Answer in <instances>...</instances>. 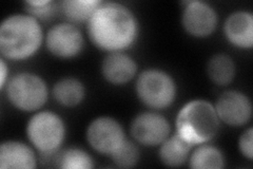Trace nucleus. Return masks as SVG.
Here are the masks:
<instances>
[{"label":"nucleus","mask_w":253,"mask_h":169,"mask_svg":"<svg viewBox=\"0 0 253 169\" xmlns=\"http://www.w3.org/2000/svg\"><path fill=\"white\" fill-rule=\"evenodd\" d=\"M86 23L92 44L108 53L124 52L135 44L139 36L137 16L120 2L101 1Z\"/></svg>","instance_id":"1"},{"label":"nucleus","mask_w":253,"mask_h":169,"mask_svg":"<svg viewBox=\"0 0 253 169\" xmlns=\"http://www.w3.org/2000/svg\"><path fill=\"white\" fill-rule=\"evenodd\" d=\"M43 42L41 21L30 14L9 15L0 25V53L4 59L21 61L33 57Z\"/></svg>","instance_id":"2"},{"label":"nucleus","mask_w":253,"mask_h":169,"mask_svg":"<svg viewBox=\"0 0 253 169\" xmlns=\"http://www.w3.org/2000/svg\"><path fill=\"white\" fill-rule=\"evenodd\" d=\"M219 126L214 105L203 99L186 103L175 118V132L194 147L211 142L216 136Z\"/></svg>","instance_id":"3"},{"label":"nucleus","mask_w":253,"mask_h":169,"mask_svg":"<svg viewBox=\"0 0 253 169\" xmlns=\"http://www.w3.org/2000/svg\"><path fill=\"white\" fill-rule=\"evenodd\" d=\"M137 99L151 110H163L175 102L177 85L175 79L163 69H146L137 75L135 82Z\"/></svg>","instance_id":"4"},{"label":"nucleus","mask_w":253,"mask_h":169,"mask_svg":"<svg viewBox=\"0 0 253 169\" xmlns=\"http://www.w3.org/2000/svg\"><path fill=\"white\" fill-rule=\"evenodd\" d=\"M28 140L43 155H53L60 150L66 139V123L53 111H36L26 127Z\"/></svg>","instance_id":"5"},{"label":"nucleus","mask_w":253,"mask_h":169,"mask_svg":"<svg viewBox=\"0 0 253 169\" xmlns=\"http://www.w3.org/2000/svg\"><path fill=\"white\" fill-rule=\"evenodd\" d=\"M4 89L12 106L23 112L38 111L49 99L45 80L33 72H19L10 77Z\"/></svg>","instance_id":"6"},{"label":"nucleus","mask_w":253,"mask_h":169,"mask_svg":"<svg viewBox=\"0 0 253 169\" xmlns=\"http://www.w3.org/2000/svg\"><path fill=\"white\" fill-rule=\"evenodd\" d=\"M85 139L94 151L110 157L126 140V133L116 118L98 116L86 127Z\"/></svg>","instance_id":"7"},{"label":"nucleus","mask_w":253,"mask_h":169,"mask_svg":"<svg viewBox=\"0 0 253 169\" xmlns=\"http://www.w3.org/2000/svg\"><path fill=\"white\" fill-rule=\"evenodd\" d=\"M47 51L61 59L77 57L84 51V38L75 23L60 22L54 25L44 36Z\"/></svg>","instance_id":"8"},{"label":"nucleus","mask_w":253,"mask_h":169,"mask_svg":"<svg viewBox=\"0 0 253 169\" xmlns=\"http://www.w3.org/2000/svg\"><path fill=\"white\" fill-rule=\"evenodd\" d=\"M180 22L190 36L205 38L214 33L218 25V15L210 3L201 0H190L185 2Z\"/></svg>","instance_id":"9"},{"label":"nucleus","mask_w":253,"mask_h":169,"mask_svg":"<svg viewBox=\"0 0 253 169\" xmlns=\"http://www.w3.org/2000/svg\"><path fill=\"white\" fill-rule=\"evenodd\" d=\"M130 133L142 146L156 147L171 134V125L160 112L146 111L132 119Z\"/></svg>","instance_id":"10"},{"label":"nucleus","mask_w":253,"mask_h":169,"mask_svg":"<svg viewBox=\"0 0 253 169\" xmlns=\"http://www.w3.org/2000/svg\"><path fill=\"white\" fill-rule=\"evenodd\" d=\"M220 122L228 126L246 125L252 116V103L249 96L239 90L221 93L214 104Z\"/></svg>","instance_id":"11"},{"label":"nucleus","mask_w":253,"mask_h":169,"mask_svg":"<svg viewBox=\"0 0 253 169\" xmlns=\"http://www.w3.org/2000/svg\"><path fill=\"white\" fill-rule=\"evenodd\" d=\"M137 62L125 52H112L101 62V74L107 83L123 86L130 83L137 74Z\"/></svg>","instance_id":"12"},{"label":"nucleus","mask_w":253,"mask_h":169,"mask_svg":"<svg viewBox=\"0 0 253 169\" xmlns=\"http://www.w3.org/2000/svg\"><path fill=\"white\" fill-rule=\"evenodd\" d=\"M226 39L240 49H251L253 46V15L249 11L237 10L229 14L223 25Z\"/></svg>","instance_id":"13"},{"label":"nucleus","mask_w":253,"mask_h":169,"mask_svg":"<svg viewBox=\"0 0 253 169\" xmlns=\"http://www.w3.org/2000/svg\"><path fill=\"white\" fill-rule=\"evenodd\" d=\"M36 167V155L28 144L20 141L7 140L0 145L1 169H32Z\"/></svg>","instance_id":"14"},{"label":"nucleus","mask_w":253,"mask_h":169,"mask_svg":"<svg viewBox=\"0 0 253 169\" xmlns=\"http://www.w3.org/2000/svg\"><path fill=\"white\" fill-rule=\"evenodd\" d=\"M193 147L194 146L175 132L174 134H170L160 145L158 157L165 166L180 167L188 162Z\"/></svg>","instance_id":"15"},{"label":"nucleus","mask_w":253,"mask_h":169,"mask_svg":"<svg viewBox=\"0 0 253 169\" xmlns=\"http://www.w3.org/2000/svg\"><path fill=\"white\" fill-rule=\"evenodd\" d=\"M54 100L67 108L81 105L85 98V86L76 77H63L54 84L52 89Z\"/></svg>","instance_id":"16"},{"label":"nucleus","mask_w":253,"mask_h":169,"mask_svg":"<svg viewBox=\"0 0 253 169\" xmlns=\"http://www.w3.org/2000/svg\"><path fill=\"white\" fill-rule=\"evenodd\" d=\"M188 163L193 169H220L225 167V157L219 148L205 143L193 147Z\"/></svg>","instance_id":"17"},{"label":"nucleus","mask_w":253,"mask_h":169,"mask_svg":"<svg viewBox=\"0 0 253 169\" xmlns=\"http://www.w3.org/2000/svg\"><path fill=\"white\" fill-rule=\"evenodd\" d=\"M236 67L233 59L225 53H217L210 57L207 63V74L212 83L227 86L235 77Z\"/></svg>","instance_id":"18"},{"label":"nucleus","mask_w":253,"mask_h":169,"mask_svg":"<svg viewBox=\"0 0 253 169\" xmlns=\"http://www.w3.org/2000/svg\"><path fill=\"white\" fill-rule=\"evenodd\" d=\"M100 3V0H63L60 7L63 15L72 23L88 22Z\"/></svg>","instance_id":"19"},{"label":"nucleus","mask_w":253,"mask_h":169,"mask_svg":"<svg viewBox=\"0 0 253 169\" xmlns=\"http://www.w3.org/2000/svg\"><path fill=\"white\" fill-rule=\"evenodd\" d=\"M56 162L57 166L62 169H91L94 167L93 158L79 147H69L58 151Z\"/></svg>","instance_id":"20"},{"label":"nucleus","mask_w":253,"mask_h":169,"mask_svg":"<svg viewBox=\"0 0 253 169\" xmlns=\"http://www.w3.org/2000/svg\"><path fill=\"white\" fill-rule=\"evenodd\" d=\"M139 157L140 154L137 145L128 139H126L110 156L113 163L120 168L135 167L139 161Z\"/></svg>","instance_id":"21"},{"label":"nucleus","mask_w":253,"mask_h":169,"mask_svg":"<svg viewBox=\"0 0 253 169\" xmlns=\"http://www.w3.org/2000/svg\"><path fill=\"white\" fill-rule=\"evenodd\" d=\"M28 14L38 20L50 18L56 11V4L52 0H29L25 2Z\"/></svg>","instance_id":"22"},{"label":"nucleus","mask_w":253,"mask_h":169,"mask_svg":"<svg viewBox=\"0 0 253 169\" xmlns=\"http://www.w3.org/2000/svg\"><path fill=\"white\" fill-rule=\"evenodd\" d=\"M253 129L249 127L248 129L245 130L239 139V149L244 158L251 161L253 158Z\"/></svg>","instance_id":"23"},{"label":"nucleus","mask_w":253,"mask_h":169,"mask_svg":"<svg viewBox=\"0 0 253 169\" xmlns=\"http://www.w3.org/2000/svg\"><path fill=\"white\" fill-rule=\"evenodd\" d=\"M9 80V68L3 57L0 58V90L3 91L4 87Z\"/></svg>","instance_id":"24"}]
</instances>
